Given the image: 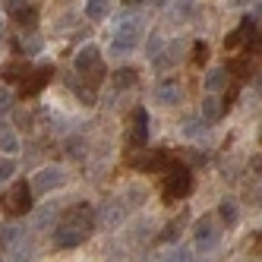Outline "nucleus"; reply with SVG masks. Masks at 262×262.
<instances>
[{"label":"nucleus","mask_w":262,"mask_h":262,"mask_svg":"<svg viewBox=\"0 0 262 262\" xmlns=\"http://www.w3.org/2000/svg\"><path fill=\"white\" fill-rule=\"evenodd\" d=\"M4 209L10 215H26L32 209V186L23 183V180H16L10 190L4 193Z\"/></svg>","instance_id":"nucleus-4"},{"label":"nucleus","mask_w":262,"mask_h":262,"mask_svg":"<svg viewBox=\"0 0 262 262\" xmlns=\"http://www.w3.org/2000/svg\"><path fill=\"white\" fill-rule=\"evenodd\" d=\"M215 243H218V228H215V221H212V218L196 221V247L205 253V250H212Z\"/></svg>","instance_id":"nucleus-13"},{"label":"nucleus","mask_w":262,"mask_h":262,"mask_svg":"<svg viewBox=\"0 0 262 262\" xmlns=\"http://www.w3.org/2000/svg\"><path fill=\"white\" fill-rule=\"evenodd\" d=\"M190 161L193 164H205V161H209V155H205V152H190Z\"/></svg>","instance_id":"nucleus-33"},{"label":"nucleus","mask_w":262,"mask_h":262,"mask_svg":"<svg viewBox=\"0 0 262 262\" xmlns=\"http://www.w3.org/2000/svg\"><path fill=\"white\" fill-rule=\"evenodd\" d=\"M51 76H54V70H51V67H38L35 73H29V79H23V95H26V98L38 95V92L51 82Z\"/></svg>","instance_id":"nucleus-12"},{"label":"nucleus","mask_w":262,"mask_h":262,"mask_svg":"<svg viewBox=\"0 0 262 262\" xmlns=\"http://www.w3.org/2000/svg\"><path fill=\"white\" fill-rule=\"evenodd\" d=\"M256 48H262V35H256V45L250 41V51H256Z\"/></svg>","instance_id":"nucleus-34"},{"label":"nucleus","mask_w":262,"mask_h":262,"mask_svg":"<svg viewBox=\"0 0 262 262\" xmlns=\"http://www.w3.org/2000/svg\"><path fill=\"white\" fill-rule=\"evenodd\" d=\"M180 133L186 136V139H205V120L202 117H190V120H183V126H180Z\"/></svg>","instance_id":"nucleus-20"},{"label":"nucleus","mask_w":262,"mask_h":262,"mask_svg":"<svg viewBox=\"0 0 262 262\" xmlns=\"http://www.w3.org/2000/svg\"><path fill=\"white\" fill-rule=\"evenodd\" d=\"M190 190H193V174H190V167L171 164L167 180H164V199H167V202L183 199V196H190Z\"/></svg>","instance_id":"nucleus-3"},{"label":"nucleus","mask_w":262,"mask_h":262,"mask_svg":"<svg viewBox=\"0 0 262 262\" xmlns=\"http://www.w3.org/2000/svg\"><path fill=\"white\" fill-rule=\"evenodd\" d=\"M16 174V161L7 155V158H0V183H4V180H10Z\"/></svg>","instance_id":"nucleus-28"},{"label":"nucleus","mask_w":262,"mask_h":262,"mask_svg":"<svg viewBox=\"0 0 262 262\" xmlns=\"http://www.w3.org/2000/svg\"><path fill=\"white\" fill-rule=\"evenodd\" d=\"M221 114H224V104H221L215 95L202 98V111H199V117H202L205 123H218V120H221Z\"/></svg>","instance_id":"nucleus-15"},{"label":"nucleus","mask_w":262,"mask_h":262,"mask_svg":"<svg viewBox=\"0 0 262 262\" xmlns=\"http://www.w3.org/2000/svg\"><path fill=\"white\" fill-rule=\"evenodd\" d=\"M224 85H228V70L224 67H212L209 73H205V89L209 92H221Z\"/></svg>","instance_id":"nucleus-19"},{"label":"nucleus","mask_w":262,"mask_h":262,"mask_svg":"<svg viewBox=\"0 0 262 262\" xmlns=\"http://www.w3.org/2000/svg\"><path fill=\"white\" fill-rule=\"evenodd\" d=\"M145 139H148V111H145V107H136L129 142H133V145H145Z\"/></svg>","instance_id":"nucleus-14"},{"label":"nucleus","mask_w":262,"mask_h":262,"mask_svg":"<svg viewBox=\"0 0 262 262\" xmlns=\"http://www.w3.org/2000/svg\"><path fill=\"white\" fill-rule=\"evenodd\" d=\"M73 67H76V73L89 82V85H98L104 79V60H101V51L95 45H85L76 51V57H73Z\"/></svg>","instance_id":"nucleus-2"},{"label":"nucleus","mask_w":262,"mask_h":262,"mask_svg":"<svg viewBox=\"0 0 262 262\" xmlns=\"http://www.w3.org/2000/svg\"><path fill=\"white\" fill-rule=\"evenodd\" d=\"M85 237H89V231L76 228V224H60V228L54 231V247H60V250H73V247H79Z\"/></svg>","instance_id":"nucleus-7"},{"label":"nucleus","mask_w":262,"mask_h":262,"mask_svg":"<svg viewBox=\"0 0 262 262\" xmlns=\"http://www.w3.org/2000/svg\"><path fill=\"white\" fill-rule=\"evenodd\" d=\"M136 79H139V73H136L133 67H123V70L114 73V85H117V89H133Z\"/></svg>","instance_id":"nucleus-24"},{"label":"nucleus","mask_w":262,"mask_h":262,"mask_svg":"<svg viewBox=\"0 0 262 262\" xmlns=\"http://www.w3.org/2000/svg\"><path fill=\"white\" fill-rule=\"evenodd\" d=\"M10 107H13V92L10 89H0V117L10 114Z\"/></svg>","instance_id":"nucleus-31"},{"label":"nucleus","mask_w":262,"mask_h":262,"mask_svg":"<svg viewBox=\"0 0 262 262\" xmlns=\"http://www.w3.org/2000/svg\"><path fill=\"white\" fill-rule=\"evenodd\" d=\"M209 60V45L205 41H196L193 45V63H205Z\"/></svg>","instance_id":"nucleus-30"},{"label":"nucleus","mask_w":262,"mask_h":262,"mask_svg":"<svg viewBox=\"0 0 262 262\" xmlns=\"http://www.w3.org/2000/svg\"><path fill=\"white\" fill-rule=\"evenodd\" d=\"M142 38V16L129 13L123 16V19L117 23V32H114V41H111V54L114 57H123V54H129Z\"/></svg>","instance_id":"nucleus-1"},{"label":"nucleus","mask_w":262,"mask_h":262,"mask_svg":"<svg viewBox=\"0 0 262 262\" xmlns=\"http://www.w3.org/2000/svg\"><path fill=\"white\" fill-rule=\"evenodd\" d=\"M111 10V0H85V16L92 23H101Z\"/></svg>","instance_id":"nucleus-21"},{"label":"nucleus","mask_w":262,"mask_h":262,"mask_svg":"<svg viewBox=\"0 0 262 262\" xmlns=\"http://www.w3.org/2000/svg\"><path fill=\"white\" fill-rule=\"evenodd\" d=\"M253 167H256V171L262 174V158H256V164H253Z\"/></svg>","instance_id":"nucleus-36"},{"label":"nucleus","mask_w":262,"mask_h":262,"mask_svg":"<svg viewBox=\"0 0 262 262\" xmlns=\"http://www.w3.org/2000/svg\"><path fill=\"white\" fill-rule=\"evenodd\" d=\"M26 237V231L19 228V224H10V228H0V240L7 243V247H16V243H19Z\"/></svg>","instance_id":"nucleus-25"},{"label":"nucleus","mask_w":262,"mask_h":262,"mask_svg":"<svg viewBox=\"0 0 262 262\" xmlns=\"http://www.w3.org/2000/svg\"><path fill=\"white\" fill-rule=\"evenodd\" d=\"M123 218H126V205L123 202H104L101 212L95 215V221L101 224V228H120Z\"/></svg>","instance_id":"nucleus-9"},{"label":"nucleus","mask_w":262,"mask_h":262,"mask_svg":"<svg viewBox=\"0 0 262 262\" xmlns=\"http://www.w3.org/2000/svg\"><path fill=\"white\" fill-rule=\"evenodd\" d=\"M123 4H126V7H139V4H142V0H123Z\"/></svg>","instance_id":"nucleus-35"},{"label":"nucleus","mask_w":262,"mask_h":262,"mask_svg":"<svg viewBox=\"0 0 262 262\" xmlns=\"http://www.w3.org/2000/svg\"><path fill=\"white\" fill-rule=\"evenodd\" d=\"M67 152H70L73 158H85V139H82V136L67 139Z\"/></svg>","instance_id":"nucleus-27"},{"label":"nucleus","mask_w":262,"mask_h":262,"mask_svg":"<svg viewBox=\"0 0 262 262\" xmlns=\"http://www.w3.org/2000/svg\"><path fill=\"white\" fill-rule=\"evenodd\" d=\"M0 155H19V136L7 126H0Z\"/></svg>","instance_id":"nucleus-17"},{"label":"nucleus","mask_w":262,"mask_h":262,"mask_svg":"<svg viewBox=\"0 0 262 262\" xmlns=\"http://www.w3.org/2000/svg\"><path fill=\"white\" fill-rule=\"evenodd\" d=\"M54 221H57V209H54V205H45V209H38V212H35V218H32V228H35V231H48Z\"/></svg>","instance_id":"nucleus-18"},{"label":"nucleus","mask_w":262,"mask_h":262,"mask_svg":"<svg viewBox=\"0 0 262 262\" xmlns=\"http://www.w3.org/2000/svg\"><path fill=\"white\" fill-rule=\"evenodd\" d=\"M218 215H221V221L228 224V228H234L237 224V202L234 199H221L218 202Z\"/></svg>","instance_id":"nucleus-23"},{"label":"nucleus","mask_w":262,"mask_h":262,"mask_svg":"<svg viewBox=\"0 0 262 262\" xmlns=\"http://www.w3.org/2000/svg\"><path fill=\"white\" fill-rule=\"evenodd\" d=\"M63 183H67V171L60 164H48L32 177V193H51V190H60Z\"/></svg>","instance_id":"nucleus-5"},{"label":"nucleus","mask_w":262,"mask_h":262,"mask_svg":"<svg viewBox=\"0 0 262 262\" xmlns=\"http://www.w3.org/2000/svg\"><path fill=\"white\" fill-rule=\"evenodd\" d=\"M180 98H183V85H180L177 79H164V82H158V85H155V101H158V104L174 107Z\"/></svg>","instance_id":"nucleus-10"},{"label":"nucleus","mask_w":262,"mask_h":262,"mask_svg":"<svg viewBox=\"0 0 262 262\" xmlns=\"http://www.w3.org/2000/svg\"><path fill=\"white\" fill-rule=\"evenodd\" d=\"M177 51H180L177 45H164V48L155 54V57H152V67H155V70H167V67H174V63H177V57H180Z\"/></svg>","instance_id":"nucleus-16"},{"label":"nucleus","mask_w":262,"mask_h":262,"mask_svg":"<svg viewBox=\"0 0 262 262\" xmlns=\"http://www.w3.org/2000/svg\"><path fill=\"white\" fill-rule=\"evenodd\" d=\"M158 259H180V262H186V259H193V253L186 250V247H177V250H167V253H161Z\"/></svg>","instance_id":"nucleus-29"},{"label":"nucleus","mask_w":262,"mask_h":262,"mask_svg":"<svg viewBox=\"0 0 262 262\" xmlns=\"http://www.w3.org/2000/svg\"><path fill=\"white\" fill-rule=\"evenodd\" d=\"M13 16H16V23H19V26H35V23H38V13H35L32 7H16L13 10Z\"/></svg>","instance_id":"nucleus-26"},{"label":"nucleus","mask_w":262,"mask_h":262,"mask_svg":"<svg viewBox=\"0 0 262 262\" xmlns=\"http://www.w3.org/2000/svg\"><path fill=\"white\" fill-rule=\"evenodd\" d=\"M0 76L10 79V82H19V79H26V76H29V67H26L23 60H13V63H7L4 70H0Z\"/></svg>","instance_id":"nucleus-22"},{"label":"nucleus","mask_w":262,"mask_h":262,"mask_svg":"<svg viewBox=\"0 0 262 262\" xmlns=\"http://www.w3.org/2000/svg\"><path fill=\"white\" fill-rule=\"evenodd\" d=\"M129 164L136 167L142 174H152V171H164V167H171V152H164V148H152V152H142V155H133Z\"/></svg>","instance_id":"nucleus-6"},{"label":"nucleus","mask_w":262,"mask_h":262,"mask_svg":"<svg viewBox=\"0 0 262 262\" xmlns=\"http://www.w3.org/2000/svg\"><path fill=\"white\" fill-rule=\"evenodd\" d=\"M253 35H256V19H253V16H243V19H240V26L228 35V38H224V48H228V51H234V48H240L243 41H247V38H253Z\"/></svg>","instance_id":"nucleus-11"},{"label":"nucleus","mask_w":262,"mask_h":262,"mask_svg":"<svg viewBox=\"0 0 262 262\" xmlns=\"http://www.w3.org/2000/svg\"><path fill=\"white\" fill-rule=\"evenodd\" d=\"M180 234V224H167V231H164V240H177Z\"/></svg>","instance_id":"nucleus-32"},{"label":"nucleus","mask_w":262,"mask_h":262,"mask_svg":"<svg viewBox=\"0 0 262 262\" xmlns=\"http://www.w3.org/2000/svg\"><path fill=\"white\" fill-rule=\"evenodd\" d=\"M63 224H76V228H82V231H92L95 228V212H92L89 202H79V205H73V209L63 215Z\"/></svg>","instance_id":"nucleus-8"},{"label":"nucleus","mask_w":262,"mask_h":262,"mask_svg":"<svg viewBox=\"0 0 262 262\" xmlns=\"http://www.w3.org/2000/svg\"><path fill=\"white\" fill-rule=\"evenodd\" d=\"M231 4H237V7H240V4H247V0H231Z\"/></svg>","instance_id":"nucleus-37"}]
</instances>
